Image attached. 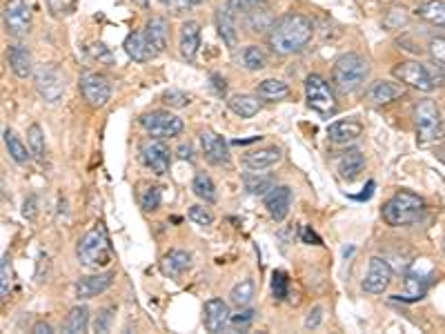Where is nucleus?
<instances>
[{"label":"nucleus","mask_w":445,"mask_h":334,"mask_svg":"<svg viewBox=\"0 0 445 334\" xmlns=\"http://www.w3.org/2000/svg\"><path fill=\"white\" fill-rule=\"evenodd\" d=\"M227 107L240 118H252L261 112L259 96H252V94H234L227 98Z\"/></svg>","instance_id":"29"},{"label":"nucleus","mask_w":445,"mask_h":334,"mask_svg":"<svg viewBox=\"0 0 445 334\" xmlns=\"http://www.w3.org/2000/svg\"><path fill=\"white\" fill-rule=\"evenodd\" d=\"M263 205L274 221H278V223L285 221V217L290 214V207H292V190L288 185H274L272 190L263 196Z\"/></svg>","instance_id":"14"},{"label":"nucleus","mask_w":445,"mask_h":334,"mask_svg":"<svg viewBox=\"0 0 445 334\" xmlns=\"http://www.w3.org/2000/svg\"><path fill=\"white\" fill-rule=\"evenodd\" d=\"M134 5H138V7H143V9H147V5H150V0H131Z\"/></svg>","instance_id":"60"},{"label":"nucleus","mask_w":445,"mask_h":334,"mask_svg":"<svg viewBox=\"0 0 445 334\" xmlns=\"http://www.w3.org/2000/svg\"><path fill=\"white\" fill-rule=\"evenodd\" d=\"M403 23H406V13H403V9H392L389 11V16L385 18L387 30H399Z\"/></svg>","instance_id":"51"},{"label":"nucleus","mask_w":445,"mask_h":334,"mask_svg":"<svg viewBox=\"0 0 445 334\" xmlns=\"http://www.w3.org/2000/svg\"><path fill=\"white\" fill-rule=\"evenodd\" d=\"M141 160L147 169H152L154 174H167L172 165V152L169 147L163 143V139H147L141 145Z\"/></svg>","instance_id":"12"},{"label":"nucleus","mask_w":445,"mask_h":334,"mask_svg":"<svg viewBox=\"0 0 445 334\" xmlns=\"http://www.w3.org/2000/svg\"><path fill=\"white\" fill-rule=\"evenodd\" d=\"M27 143H30V150H32L34 158L43 163L47 156V147H45V134L40 129V125H36V123L30 125V129H27Z\"/></svg>","instance_id":"38"},{"label":"nucleus","mask_w":445,"mask_h":334,"mask_svg":"<svg viewBox=\"0 0 445 334\" xmlns=\"http://www.w3.org/2000/svg\"><path fill=\"white\" fill-rule=\"evenodd\" d=\"M93 56H96L98 60L105 58L107 63H112V53H110V49H107L105 45H101V43H98V45H93Z\"/></svg>","instance_id":"55"},{"label":"nucleus","mask_w":445,"mask_h":334,"mask_svg":"<svg viewBox=\"0 0 445 334\" xmlns=\"http://www.w3.org/2000/svg\"><path fill=\"white\" fill-rule=\"evenodd\" d=\"M272 294L276 301H285L290 294V278L283 270H276L272 274Z\"/></svg>","instance_id":"41"},{"label":"nucleus","mask_w":445,"mask_h":334,"mask_svg":"<svg viewBox=\"0 0 445 334\" xmlns=\"http://www.w3.org/2000/svg\"><path fill=\"white\" fill-rule=\"evenodd\" d=\"M3 23L9 36L22 38L32 30V5L30 0H7L3 7Z\"/></svg>","instance_id":"9"},{"label":"nucleus","mask_w":445,"mask_h":334,"mask_svg":"<svg viewBox=\"0 0 445 334\" xmlns=\"http://www.w3.org/2000/svg\"><path fill=\"white\" fill-rule=\"evenodd\" d=\"M372 194H374V181H370V183H368V187H366V192L359 194V196H354V198H356V200H368Z\"/></svg>","instance_id":"59"},{"label":"nucleus","mask_w":445,"mask_h":334,"mask_svg":"<svg viewBox=\"0 0 445 334\" xmlns=\"http://www.w3.org/2000/svg\"><path fill=\"white\" fill-rule=\"evenodd\" d=\"M34 85H36L38 96L45 103L53 105V103H58L65 94V74L60 72V67L53 63L43 65L34 74Z\"/></svg>","instance_id":"8"},{"label":"nucleus","mask_w":445,"mask_h":334,"mask_svg":"<svg viewBox=\"0 0 445 334\" xmlns=\"http://www.w3.org/2000/svg\"><path fill=\"white\" fill-rule=\"evenodd\" d=\"M141 207L145 212H156L160 207V187L150 185L147 190H143V194H141Z\"/></svg>","instance_id":"42"},{"label":"nucleus","mask_w":445,"mask_h":334,"mask_svg":"<svg viewBox=\"0 0 445 334\" xmlns=\"http://www.w3.org/2000/svg\"><path fill=\"white\" fill-rule=\"evenodd\" d=\"M430 283H432V272H419V270H410L406 274V292H399L394 294V299L401 301V303H414V301H421L425 294H427V288Z\"/></svg>","instance_id":"17"},{"label":"nucleus","mask_w":445,"mask_h":334,"mask_svg":"<svg viewBox=\"0 0 445 334\" xmlns=\"http://www.w3.org/2000/svg\"><path fill=\"white\" fill-rule=\"evenodd\" d=\"M392 283V267L383 257H372L368 274L363 278V290L368 294H383Z\"/></svg>","instance_id":"13"},{"label":"nucleus","mask_w":445,"mask_h":334,"mask_svg":"<svg viewBox=\"0 0 445 334\" xmlns=\"http://www.w3.org/2000/svg\"><path fill=\"white\" fill-rule=\"evenodd\" d=\"M412 116H414L416 141L421 145L439 143L445 136V118H441L439 105L432 98H423L416 103Z\"/></svg>","instance_id":"5"},{"label":"nucleus","mask_w":445,"mask_h":334,"mask_svg":"<svg viewBox=\"0 0 445 334\" xmlns=\"http://www.w3.org/2000/svg\"><path fill=\"white\" fill-rule=\"evenodd\" d=\"M7 60H9L11 72L18 78H30L34 74V58H32V51L27 45H22V43L11 45L7 51Z\"/></svg>","instance_id":"22"},{"label":"nucleus","mask_w":445,"mask_h":334,"mask_svg":"<svg viewBox=\"0 0 445 334\" xmlns=\"http://www.w3.org/2000/svg\"><path fill=\"white\" fill-rule=\"evenodd\" d=\"M227 7L234 16H247V13L269 7V0H227Z\"/></svg>","instance_id":"40"},{"label":"nucleus","mask_w":445,"mask_h":334,"mask_svg":"<svg viewBox=\"0 0 445 334\" xmlns=\"http://www.w3.org/2000/svg\"><path fill=\"white\" fill-rule=\"evenodd\" d=\"M5 145H7L9 156H11L13 160H16L18 165H25L27 160L32 158V150H27V145H25L11 129H5Z\"/></svg>","instance_id":"35"},{"label":"nucleus","mask_w":445,"mask_h":334,"mask_svg":"<svg viewBox=\"0 0 445 334\" xmlns=\"http://www.w3.org/2000/svg\"><path fill=\"white\" fill-rule=\"evenodd\" d=\"M256 94H259V98L263 101H283L290 96V85L283 83V80L278 78H265L259 83V87H256Z\"/></svg>","instance_id":"30"},{"label":"nucleus","mask_w":445,"mask_h":334,"mask_svg":"<svg viewBox=\"0 0 445 334\" xmlns=\"http://www.w3.org/2000/svg\"><path fill=\"white\" fill-rule=\"evenodd\" d=\"M283 158L280 147L272 145V147H263V150H252L243 156V163H245L250 169L254 172H263L267 167H274L278 160Z\"/></svg>","instance_id":"24"},{"label":"nucleus","mask_w":445,"mask_h":334,"mask_svg":"<svg viewBox=\"0 0 445 334\" xmlns=\"http://www.w3.org/2000/svg\"><path fill=\"white\" fill-rule=\"evenodd\" d=\"M366 169V156L361 150H347L339 158V172L345 181H354Z\"/></svg>","instance_id":"28"},{"label":"nucleus","mask_w":445,"mask_h":334,"mask_svg":"<svg viewBox=\"0 0 445 334\" xmlns=\"http://www.w3.org/2000/svg\"><path fill=\"white\" fill-rule=\"evenodd\" d=\"M76 257L85 267H105L112 261V248L110 238H107L105 227H93L83 238L78 240L76 245Z\"/></svg>","instance_id":"6"},{"label":"nucleus","mask_w":445,"mask_h":334,"mask_svg":"<svg viewBox=\"0 0 445 334\" xmlns=\"http://www.w3.org/2000/svg\"><path fill=\"white\" fill-rule=\"evenodd\" d=\"M430 56H432V63L445 72V38H434L430 43Z\"/></svg>","instance_id":"47"},{"label":"nucleus","mask_w":445,"mask_h":334,"mask_svg":"<svg viewBox=\"0 0 445 334\" xmlns=\"http://www.w3.org/2000/svg\"><path fill=\"white\" fill-rule=\"evenodd\" d=\"M212 80H214V87H217V91H219V94H225V87H227V85H225V78L219 76V74H214Z\"/></svg>","instance_id":"58"},{"label":"nucleus","mask_w":445,"mask_h":334,"mask_svg":"<svg viewBox=\"0 0 445 334\" xmlns=\"http://www.w3.org/2000/svg\"><path fill=\"white\" fill-rule=\"evenodd\" d=\"M141 125L147 134H152L156 139H174L183 131V120L169 112H163V110L143 114Z\"/></svg>","instance_id":"10"},{"label":"nucleus","mask_w":445,"mask_h":334,"mask_svg":"<svg viewBox=\"0 0 445 334\" xmlns=\"http://www.w3.org/2000/svg\"><path fill=\"white\" fill-rule=\"evenodd\" d=\"M406 96V85L396 80H376L366 91V98L372 105H389Z\"/></svg>","instance_id":"15"},{"label":"nucleus","mask_w":445,"mask_h":334,"mask_svg":"<svg viewBox=\"0 0 445 334\" xmlns=\"http://www.w3.org/2000/svg\"><path fill=\"white\" fill-rule=\"evenodd\" d=\"M163 5H167L174 13H183L185 9H192L200 3H205V0H160Z\"/></svg>","instance_id":"48"},{"label":"nucleus","mask_w":445,"mask_h":334,"mask_svg":"<svg viewBox=\"0 0 445 334\" xmlns=\"http://www.w3.org/2000/svg\"><path fill=\"white\" fill-rule=\"evenodd\" d=\"M416 16L430 25L443 27L445 30V0H427V3H423L416 9Z\"/></svg>","instance_id":"31"},{"label":"nucleus","mask_w":445,"mask_h":334,"mask_svg":"<svg viewBox=\"0 0 445 334\" xmlns=\"http://www.w3.org/2000/svg\"><path fill=\"white\" fill-rule=\"evenodd\" d=\"M123 47L127 51V56L131 60H136V63H147V60H152L154 56H158V53L154 51V47L150 45V40H147L145 32H131V34H127Z\"/></svg>","instance_id":"23"},{"label":"nucleus","mask_w":445,"mask_h":334,"mask_svg":"<svg viewBox=\"0 0 445 334\" xmlns=\"http://www.w3.org/2000/svg\"><path fill=\"white\" fill-rule=\"evenodd\" d=\"M200 47V25L196 20H185L181 25V36H179V51L185 60H196V53Z\"/></svg>","instance_id":"20"},{"label":"nucleus","mask_w":445,"mask_h":334,"mask_svg":"<svg viewBox=\"0 0 445 334\" xmlns=\"http://www.w3.org/2000/svg\"><path fill=\"white\" fill-rule=\"evenodd\" d=\"M200 145H203L205 158L212 165H229V147L223 136H219L217 131L203 129L200 131Z\"/></svg>","instance_id":"18"},{"label":"nucleus","mask_w":445,"mask_h":334,"mask_svg":"<svg viewBox=\"0 0 445 334\" xmlns=\"http://www.w3.org/2000/svg\"><path fill=\"white\" fill-rule=\"evenodd\" d=\"M243 183H245V190L254 196H265L274 187V179L272 176H261V172L245 174V176H243Z\"/></svg>","instance_id":"37"},{"label":"nucleus","mask_w":445,"mask_h":334,"mask_svg":"<svg viewBox=\"0 0 445 334\" xmlns=\"http://www.w3.org/2000/svg\"><path fill=\"white\" fill-rule=\"evenodd\" d=\"M116 274L114 272H101V274H91V276H80L76 281V299H93L98 297V294H103L105 290H110L112 283H114Z\"/></svg>","instance_id":"16"},{"label":"nucleus","mask_w":445,"mask_h":334,"mask_svg":"<svg viewBox=\"0 0 445 334\" xmlns=\"http://www.w3.org/2000/svg\"><path fill=\"white\" fill-rule=\"evenodd\" d=\"M370 74V65L368 60L361 56V53H343V56L336 58L334 67H332V87L343 94V96H349V94H356L359 89H363Z\"/></svg>","instance_id":"2"},{"label":"nucleus","mask_w":445,"mask_h":334,"mask_svg":"<svg viewBox=\"0 0 445 334\" xmlns=\"http://www.w3.org/2000/svg\"><path fill=\"white\" fill-rule=\"evenodd\" d=\"M301 240H303V243H309V245H321L323 243L321 236L314 234V230L309 225H303L301 227Z\"/></svg>","instance_id":"53"},{"label":"nucleus","mask_w":445,"mask_h":334,"mask_svg":"<svg viewBox=\"0 0 445 334\" xmlns=\"http://www.w3.org/2000/svg\"><path fill=\"white\" fill-rule=\"evenodd\" d=\"M394 78L401 80L403 85H410L419 91H432L443 85V70L434 63H419V60H408L399 63L392 70Z\"/></svg>","instance_id":"4"},{"label":"nucleus","mask_w":445,"mask_h":334,"mask_svg":"<svg viewBox=\"0 0 445 334\" xmlns=\"http://www.w3.org/2000/svg\"><path fill=\"white\" fill-rule=\"evenodd\" d=\"M245 18V25L250 27V32L254 34H261L265 30H272L274 27V18H272V13H269V7H263V9H256L252 13H247V16H243Z\"/></svg>","instance_id":"36"},{"label":"nucleus","mask_w":445,"mask_h":334,"mask_svg":"<svg viewBox=\"0 0 445 334\" xmlns=\"http://www.w3.org/2000/svg\"><path fill=\"white\" fill-rule=\"evenodd\" d=\"M240 63L247 72H261L267 67V53L261 45H247L240 51Z\"/></svg>","instance_id":"32"},{"label":"nucleus","mask_w":445,"mask_h":334,"mask_svg":"<svg viewBox=\"0 0 445 334\" xmlns=\"http://www.w3.org/2000/svg\"><path fill=\"white\" fill-rule=\"evenodd\" d=\"M34 334H53V328L47 323V321H38L34 326Z\"/></svg>","instance_id":"57"},{"label":"nucleus","mask_w":445,"mask_h":334,"mask_svg":"<svg viewBox=\"0 0 445 334\" xmlns=\"http://www.w3.org/2000/svg\"><path fill=\"white\" fill-rule=\"evenodd\" d=\"M179 158L181 160H194V150H192V145L190 143H183L179 147Z\"/></svg>","instance_id":"56"},{"label":"nucleus","mask_w":445,"mask_h":334,"mask_svg":"<svg viewBox=\"0 0 445 334\" xmlns=\"http://www.w3.org/2000/svg\"><path fill=\"white\" fill-rule=\"evenodd\" d=\"M254 299V281L252 278H243L240 283H236L229 292V301H232L236 307H245L250 305V301Z\"/></svg>","instance_id":"39"},{"label":"nucleus","mask_w":445,"mask_h":334,"mask_svg":"<svg viewBox=\"0 0 445 334\" xmlns=\"http://www.w3.org/2000/svg\"><path fill=\"white\" fill-rule=\"evenodd\" d=\"M314 36V23L301 11H290L274 23L267 34V45L278 56H292L303 51Z\"/></svg>","instance_id":"1"},{"label":"nucleus","mask_w":445,"mask_h":334,"mask_svg":"<svg viewBox=\"0 0 445 334\" xmlns=\"http://www.w3.org/2000/svg\"><path fill=\"white\" fill-rule=\"evenodd\" d=\"M114 312L116 307H103V310L96 314V321H93V330L96 332H110L112 330V323H114Z\"/></svg>","instance_id":"45"},{"label":"nucleus","mask_w":445,"mask_h":334,"mask_svg":"<svg viewBox=\"0 0 445 334\" xmlns=\"http://www.w3.org/2000/svg\"><path fill=\"white\" fill-rule=\"evenodd\" d=\"M203 312H205V328L209 332H225L227 326L232 323V312H229V305L223 299H209Z\"/></svg>","instance_id":"19"},{"label":"nucleus","mask_w":445,"mask_h":334,"mask_svg":"<svg viewBox=\"0 0 445 334\" xmlns=\"http://www.w3.org/2000/svg\"><path fill=\"white\" fill-rule=\"evenodd\" d=\"M437 158H439V160H443V163H445V147H443V150H439V152H437Z\"/></svg>","instance_id":"61"},{"label":"nucleus","mask_w":445,"mask_h":334,"mask_svg":"<svg viewBox=\"0 0 445 334\" xmlns=\"http://www.w3.org/2000/svg\"><path fill=\"white\" fill-rule=\"evenodd\" d=\"M217 30L223 38V43L234 49L238 45V27H236V16L232 11H229V7H221L217 9Z\"/></svg>","instance_id":"26"},{"label":"nucleus","mask_w":445,"mask_h":334,"mask_svg":"<svg viewBox=\"0 0 445 334\" xmlns=\"http://www.w3.org/2000/svg\"><path fill=\"white\" fill-rule=\"evenodd\" d=\"M305 98L307 107L321 116H332L339 112V101H336V89L332 83L318 74H309L305 78Z\"/></svg>","instance_id":"7"},{"label":"nucleus","mask_w":445,"mask_h":334,"mask_svg":"<svg viewBox=\"0 0 445 334\" xmlns=\"http://www.w3.org/2000/svg\"><path fill=\"white\" fill-rule=\"evenodd\" d=\"M78 87H80L85 101L91 107H105L107 103H110V98H112V85H110V80H107L103 74H96V72H85L83 76H80V80H78Z\"/></svg>","instance_id":"11"},{"label":"nucleus","mask_w":445,"mask_h":334,"mask_svg":"<svg viewBox=\"0 0 445 334\" xmlns=\"http://www.w3.org/2000/svg\"><path fill=\"white\" fill-rule=\"evenodd\" d=\"M254 316H256V310H252V307H240V310L236 312V314H232V326H240V328H245V326H250L252 321H254Z\"/></svg>","instance_id":"49"},{"label":"nucleus","mask_w":445,"mask_h":334,"mask_svg":"<svg viewBox=\"0 0 445 334\" xmlns=\"http://www.w3.org/2000/svg\"><path fill=\"white\" fill-rule=\"evenodd\" d=\"M145 36L156 53H163L169 45V23L165 16H152L145 23Z\"/></svg>","instance_id":"21"},{"label":"nucleus","mask_w":445,"mask_h":334,"mask_svg":"<svg viewBox=\"0 0 445 334\" xmlns=\"http://www.w3.org/2000/svg\"><path fill=\"white\" fill-rule=\"evenodd\" d=\"M321 321H323V307L316 305V307H312V310L307 312V316H305V328H307V330H314V328L321 326Z\"/></svg>","instance_id":"50"},{"label":"nucleus","mask_w":445,"mask_h":334,"mask_svg":"<svg viewBox=\"0 0 445 334\" xmlns=\"http://www.w3.org/2000/svg\"><path fill=\"white\" fill-rule=\"evenodd\" d=\"M190 219L200 227H207V225L214 223V214L205 205H192L190 207Z\"/></svg>","instance_id":"46"},{"label":"nucleus","mask_w":445,"mask_h":334,"mask_svg":"<svg viewBox=\"0 0 445 334\" xmlns=\"http://www.w3.org/2000/svg\"><path fill=\"white\" fill-rule=\"evenodd\" d=\"M160 101H163L167 107H174V110H181V107L190 105V96H187V94L181 91V89H167V91H163Z\"/></svg>","instance_id":"43"},{"label":"nucleus","mask_w":445,"mask_h":334,"mask_svg":"<svg viewBox=\"0 0 445 334\" xmlns=\"http://www.w3.org/2000/svg\"><path fill=\"white\" fill-rule=\"evenodd\" d=\"M192 190L198 198H203L205 203H217L219 200V192H217V185H214V181L207 176L205 172H198L194 176V183H192Z\"/></svg>","instance_id":"34"},{"label":"nucleus","mask_w":445,"mask_h":334,"mask_svg":"<svg viewBox=\"0 0 445 334\" xmlns=\"http://www.w3.org/2000/svg\"><path fill=\"white\" fill-rule=\"evenodd\" d=\"M36 212H38V198L32 194L30 198L25 200V207H22V217L25 219H30V221H34L36 219Z\"/></svg>","instance_id":"54"},{"label":"nucleus","mask_w":445,"mask_h":334,"mask_svg":"<svg viewBox=\"0 0 445 334\" xmlns=\"http://www.w3.org/2000/svg\"><path fill=\"white\" fill-rule=\"evenodd\" d=\"M11 290V267H9V257L5 254L3 263H0V299H7Z\"/></svg>","instance_id":"44"},{"label":"nucleus","mask_w":445,"mask_h":334,"mask_svg":"<svg viewBox=\"0 0 445 334\" xmlns=\"http://www.w3.org/2000/svg\"><path fill=\"white\" fill-rule=\"evenodd\" d=\"M425 214V200L410 190H399L381 210V217L389 227H408L421 221Z\"/></svg>","instance_id":"3"},{"label":"nucleus","mask_w":445,"mask_h":334,"mask_svg":"<svg viewBox=\"0 0 445 334\" xmlns=\"http://www.w3.org/2000/svg\"><path fill=\"white\" fill-rule=\"evenodd\" d=\"M363 134V125L359 120H334V123L328 127V139L332 143H349L356 141Z\"/></svg>","instance_id":"27"},{"label":"nucleus","mask_w":445,"mask_h":334,"mask_svg":"<svg viewBox=\"0 0 445 334\" xmlns=\"http://www.w3.org/2000/svg\"><path fill=\"white\" fill-rule=\"evenodd\" d=\"M45 3L51 9V13H56V16L72 11V3H70V0H45Z\"/></svg>","instance_id":"52"},{"label":"nucleus","mask_w":445,"mask_h":334,"mask_svg":"<svg viewBox=\"0 0 445 334\" xmlns=\"http://www.w3.org/2000/svg\"><path fill=\"white\" fill-rule=\"evenodd\" d=\"M443 252H445V238H443Z\"/></svg>","instance_id":"62"},{"label":"nucleus","mask_w":445,"mask_h":334,"mask_svg":"<svg viewBox=\"0 0 445 334\" xmlns=\"http://www.w3.org/2000/svg\"><path fill=\"white\" fill-rule=\"evenodd\" d=\"M89 326V310L85 305H76L74 310L67 314L65 323H63V332L67 334H80L85 332Z\"/></svg>","instance_id":"33"},{"label":"nucleus","mask_w":445,"mask_h":334,"mask_svg":"<svg viewBox=\"0 0 445 334\" xmlns=\"http://www.w3.org/2000/svg\"><path fill=\"white\" fill-rule=\"evenodd\" d=\"M192 265V254L185 250H169L163 261H160V272L169 278H179L185 270H190Z\"/></svg>","instance_id":"25"}]
</instances>
